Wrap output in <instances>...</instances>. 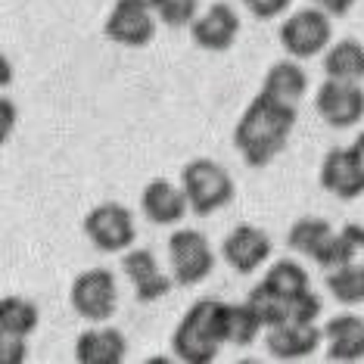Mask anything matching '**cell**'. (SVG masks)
I'll return each instance as SVG.
<instances>
[{
    "label": "cell",
    "mask_w": 364,
    "mask_h": 364,
    "mask_svg": "<svg viewBox=\"0 0 364 364\" xmlns=\"http://www.w3.org/2000/svg\"><path fill=\"white\" fill-rule=\"evenodd\" d=\"M293 125H296V106L277 103L259 90L234 128V146L250 168H264L287 146Z\"/></svg>",
    "instance_id": "cell-1"
},
{
    "label": "cell",
    "mask_w": 364,
    "mask_h": 364,
    "mask_svg": "<svg viewBox=\"0 0 364 364\" xmlns=\"http://www.w3.org/2000/svg\"><path fill=\"white\" fill-rule=\"evenodd\" d=\"M85 234L100 252H128L137 240L134 215L122 203H100L85 215Z\"/></svg>",
    "instance_id": "cell-7"
},
{
    "label": "cell",
    "mask_w": 364,
    "mask_h": 364,
    "mask_svg": "<svg viewBox=\"0 0 364 364\" xmlns=\"http://www.w3.org/2000/svg\"><path fill=\"white\" fill-rule=\"evenodd\" d=\"M305 90H309V75H305V69L296 60L274 63L262 81V94L287 106H299Z\"/></svg>",
    "instance_id": "cell-18"
},
{
    "label": "cell",
    "mask_w": 364,
    "mask_h": 364,
    "mask_svg": "<svg viewBox=\"0 0 364 364\" xmlns=\"http://www.w3.org/2000/svg\"><path fill=\"white\" fill-rule=\"evenodd\" d=\"M324 343V327L314 324H277L264 330V349L277 361H302Z\"/></svg>",
    "instance_id": "cell-15"
},
{
    "label": "cell",
    "mask_w": 364,
    "mask_h": 364,
    "mask_svg": "<svg viewBox=\"0 0 364 364\" xmlns=\"http://www.w3.org/2000/svg\"><path fill=\"white\" fill-rule=\"evenodd\" d=\"M324 75L339 81H364V44L346 38L324 50Z\"/></svg>",
    "instance_id": "cell-22"
},
{
    "label": "cell",
    "mask_w": 364,
    "mask_h": 364,
    "mask_svg": "<svg viewBox=\"0 0 364 364\" xmlns=\"http://www.w3.org/2000/svg\"><path fill=\"white\" fill-rule=\"evenodd\" d=\"M140 212H144V218L150 221V225L171 228V225L184 221V215L190 212V203H187V193L181 184L156 178L144 187V193H140Z\"/></svg>",
    "instance_id": "cell-14"
},
{
    "label": "cell",
    "mask_w": 364,
    "mask_h": 364,
    "mask_svg": "<svg viewBox=\"0 0 364 364\" xmlns=\"http://www.w3.org/2000/svg\"><path fill=\"white\" fill-rule=\"evenodd\" d=\"M321 187L336 200H358L364 193V156L352 146H333L321 162Z\"/></svg>",
    "instance_id": "cell-10"
},
{
    "label": "cell",
    "mask_w": 364,
    "mask_h": 364,
    "mask_svg": "<svg viewBox=\"0 0 364 364\" xmlns=\"http://www.w3.org/2000/svg\"><path fill=\"white\" fill-rule=\"evenodd\" d=\"M355 150H358V153L364 156V131H361V134H358V137H355Z\"/></svg>",
    "instance_id": "cell-30"
},
{
    "label": "cell",
    "mask_w": 364,
    "mask_h": 364,
    "mask_svg": "<svg viewBox=\"0 0 364 364\" xmlns=\"http://www.w3.org/2000/svg\"><path fill=\"white\" fill-rule=\"evenodd\" d=\"M324 284H327V293L339 305H361L364 302V262L339 264V268L327 271Z\"/></svg>",
    "instance_id": "cell-24"
},
{
    "label": "cell",
    "mask_w": 364,
    "mask_h": 364,
    "mask_svg": "<svg viewBox=\"0 0 364 364\" xmlns=\"http://www.w3.org/2000/svg\"><path fill=\"white\" fill-rule=\"evenodd\" d=\"M237 35H240V16L225 0L212 4L203 16H196V19L190 22V38H193V44L209 53L230 50V47L237 44Z\"/></svg>",
    "instance_id": "cell-11"
},
{
    "label": "cell",
    "mask_w": 364,
    "mask_h": 364,
    "mask_svg": "<svg viewBox=\"0 0 364 364\" xmlns=\"http://www.w3.org/2000/svg\"><path fill=\"white\" fill-rule=\"evenodd\" d=\"M330 38H333V22H330V13L321 6H302V10L289 13L287 22L280 26V47L293 60L324 56Z\"/></svg>",
    "instance_id": "cell-4"
},
{
    "label": "cell",
    "mask_w": 364,
    "mask_h": 364,
    "mask_svg": "<svg viewBox=\"0 0 364 364\" xmlns=\"http://www.w3.org/2000/svg\"><path fill=\"white\" fill-rule=\"evenodd\" d=\"M314 112L321 122L336 131L355 128L364 119V90L358 81H339L327 78L314 90Z\"/></svg>",
    "instance_id": "cell-8"
},
{
    "label": "cell",
    "mask_w": 364,
    "mask_h": 364,
    "mask_svg": "<svg viewBox=\"0 0 364 364\" xmlns=\"http://www.w3.org/2000/svg\"><path fill=\"white\" fill-rule=\"evenodd\" d=\"M69 302L78 318L87 324H106L119 309V287H115L112 271L106 268H87L72 280Z\"/></svg>",
    "instance_id": "cell-5"
},
{
    "label": "cell",
    "mask_w": 364,
    "mask_h": 364,
    "mask_svg": "<svg viewBox=\"0 0 364 364\" xmlns=\"http://www.w3.org/2000/svg\"><path fill=\"white\" fill-rule=\"evenodd\" d=\"M156 16H159L162 26L168 28H184L196 19V6L200 0H150Z\"/></svg>",
    "instance_id": "cell-26"
},
{
    "label": "cell",
    "mask_w": 364,
    "mask_h": 364,
    "mask_svg": "<svg viewBox=\"0 0 364 364\" xmlns=\"http://www.w3.org/2000/svg\"><path fill=\"white\" fill-rule=\"evenodd\" d=\"M264 330L259 311L252 309V302H221V339L228 346H252L259 333Z\"/></svg>",
    "instance_id": "cell-19"
},
{
    "label": "cell",
    "mask_w": 364,
    "mask_h": 364,
    "mask_svg": "<svg viewBox=\"0 0 364 364\" xmlns=\"http://www.w3.org/2000/svg\"><path fill=\"white\" fill-rule=\"evenodd\" d=\"M156 16L150 0H115L112 13L106 16L103 35L119 47H146L156 38Z\"/></svg>",
    "instance_id": "cell-9"
},
{
    "label": "cell",
    "mask_w": 364,
    "mask_h": 364,
    "mask_svg": "<svg viewBox=\"0 0 364 364\" xmlns=\"http://www.w3.org/2000/svg\"><path fill=\"white\" fill-rule=\"evenodd\" d=\"M128 355V339L112 327L85 330L75 339V361L78 364H122Z\"/></svg>",
    "instance_id": "cell-17"
},
{
    "label": "cell",
    "mask_w": 364,
    "mask_h": 364,
    "mask_svg": "<svg viewBox=\"0 0 364 364\" xmlns=\"http://www.w3.org/2000/svg\"><path fill=\"white\" fill-rule=\"evenodd\" d=\"M168 264L178 287H196L215 271V252L203 230H175L168 237Z\"/></svg>",
    "instance_id": "cell-6"
},
{
    "label": "cell",
    "mask_w": 364,
    "mask_h": 364,
    "mask_svg": "<svg viewBox=\"0 0 364 364\" xmlns=\"http://www.w3.org/2000/svg\"><path fill=\"white\" fill-rule=\"evenodd\" d=\"M327 361L352 364L364 361V318L358 314H336L324 324Z\"/></svg>",
    "instance_id": "cell-16"
},
{
    "label": "cell",
    "mask_w": 364,
    "mask_h": 364,
    "mask_svg": "<svg viewBox=\"0 0 364 364\" xmlns=\"http://www.w3.org/2000/svg\"><path fill=\"white\" fill-rule=\"evenodd\" d=\"M262 284L271 287L280 296H287V299H296L299 293L311 289L309 287V271H305L296 259H280V262H274L268 271H264Z\"/></svg>",
    "instance_id": "cell-25"
},
{
    "label": "cell",
    "mask_w": 364,
    "mask_h": 364,
    "mask_svg": "<svg viewBox=\"0 0 364 364\" xmlns=\"http://www.w3.org/2000/svg\"><path fill=\"white\" fill-rule=\"evenodd\" d=\"M0 361L4 364L26 361V339L22 336H0Z\"/></svg>",
    "instance_id": "cell-28"
},
{
    "label": "cell",
    "mask_w": 364,
    "mask_h": 364,
    "mask_svg": "<svg viewBox=\"0 0 364 364\" xmlns=\"http://www.w3.org/2000/svg\"><path fill=\"white\" fill-rule=\"evenodd\" d=\"M221 255L237 274H252L271 259V237L255 225H237L221 243Z\"/></svg>",
    "instance_id": "cell-12"
},
{
    "label": "cell",
    "mask_w": 364,
    "mask_h": 364,
    "mask_svg": "<svg viewBox=\"0 0 364 364\" xmlns=\"http://www.w3.org/2000/svg\"><path fill=\"white\" fill-rule=\"evenodd\" d=\"M336 230L330 225L327 218H318V215H305V218L293 221V228L287 230V246L293 252L299 255H309L314 262L321 255V250L330 243V237H333Z\"/></svg>",
    "instance_id": "cell-21"
},
{
    "label": "cell",
    "mask_w": 364,
    "mask_h": 364,
    "mask_svg": "<svg viewBox=\"0 0 364 364\" xmlns=\"http://www.w3.org/2000/svg\"><path fill=\"white\" fill-rule=\"evenodd\" d=\"M122 271L131 280V287H134L137 302H156L162 296H168L171 287H175V277L162 274L159 262H156V255L150 250H134L131 246L122 255Z\"/></svg>",
    "instance_id": "cell-13"
},
{
    "label": "cell",
    "mask_w": 364,
    "mask_h": 364,
    "mask_svg": "<svg viewBox=\"0 0 364 364\" xmlns=\"http://www.w3.org/2000/svg\"><path fill=\"white\" fill-rule=\"evenodd\" d=\"M289 4H293V0H243V6L255 19H277L280 13H287Z\"/></svg>",
    "instance_id": "cell-27"
},
{
    "label": "cell",
    "mask_w": 364,
    "mask_h": 364,
    "mask_svg": "<svg viewBox=\"0 0 364 364\" xmlns=\"http://www.w3.org/2000/svg\"><path fill=\"white\" fill-rule=\"evenodd\" d=\"M364 262V225H346L330 237V243L321 250L314 264H321L324 271H333L339 264Z\"/></svg>",
    "instance_id": "cell-20"
},
{
    "label": "cell",
    "mask_w": 364,
    "mask_h": 364,
    "mask_svg": "<svg viewBox=\"0 0 364 364\" xmlns=\"http://www.w3.org/2000/svg\"><path fill=\"white\" fill-rule=\"evenodd\" d=\"M311 4L321 6V10H327L330 16H346L358 0H311Z\"/></svg>",
    "instance_id": "cell-29"
},
{
    "label": "cell",
    "mask_w": 364,
    "mask_h": 364,
    "mask_svg": "<svg viewBox=\"0 0 364 364\" xmlns=\"http://www.w3.org/2000/svg\"><path fill=\"white\" fill-rule=\"evenodd\" d=\"M181 187L187 193L190 212L205 218V215L225 209L234 200V178L228 175L225 165L212 159H193L181 168Z\"/></svg>",
    "instance_id": "cell-3"
},
{
    "label": "cell",
    "mask_w": 364,
    "mask_h": 364,
    "mask_svg": "<svg viewBox=\"0 0 364 364\" xmlns=\"http://www.w3.org/2000/svg\"><path fill=\"white\" fill-rule=\"evenodd\" d=\"M225 346L221 339V302L200 299L184 311L171 333V352L184 364H212L218 358V349Z\"/></svg>",
    "instance_id": "cell-2"
},
{
    "label": "cell",
    "mask_w": 364,
    "mask_h": 364,
    "mask_svg": "<svg viewBox=\"0 0 364 364\" xmlns=\"http://www.w3.org/2000/svg\"><path fill=\"white\" fill-rule=\"evenodd\" d=\"M41 324L38 305L26 296H4L0 299V336H22L28 339Z\"/></svg>",
    "instance_id": "cell-23"
}]
</instances>
